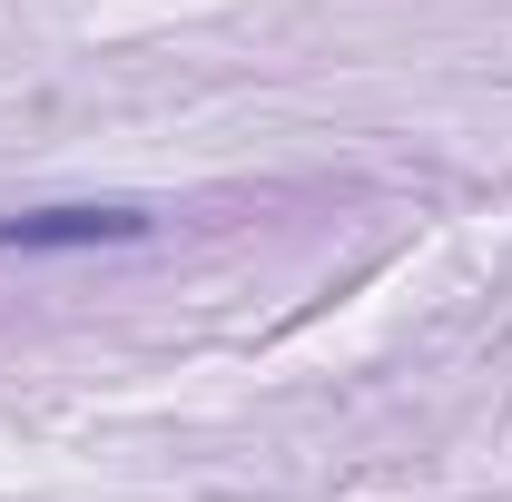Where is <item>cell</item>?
Wrapping results in <instances>:
<instances>
[{"instance_id":"cell-1","label":"cell","mask_w":512,"mask_h":502,"mask_svg":"<svg viewBox=\"0 0 512 502\" xmlns=\"http://www.w3.org/2000/svg\"><path fill=\"white\" fill-rule=\"evenodd\" d=\"M158 217L128 197H69V207H20L0 217V256H50V247H138Z\"/></svg>"}]
</instances>
